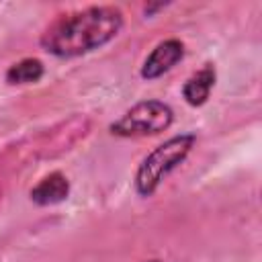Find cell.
<instances>
[{"label":"cell","instance_id":"7","mask_svg":"<svg viewBox=\"0 0 262 262\" xmlns=\"http://www.w3.org/2000/svg\"><path fill=\"white\" fill-rule=\"evenodd\" d=\"M45 74V66L41 59L37 57H25L16 63H12L8 70H6V82L8 84H35L43 78Z\"/></svg>","mask_w":262,"mask_h":262},{"label":"cell","instance_id":"3","mask_svg":"<svg viewBox=\"0 0 262 262\" xmlns=\"http://www.w3.org/2000/svg\"><path fill=\"white\" fill-rule=\"evenodd\" d=\"M174 121V111L162 100H141L125 111L115 123L111 133L119 137H145L166 131Z\"/></svg>","mask_w":262,"mask_h":262},{"label":"cell","instance_id":"5","mask_svg":"<svg viewBox=\"0 0 262 262\" xmlns=\"http://www.w3.org/2000/svg\"><path fill=\"white\" fill-rule=\"evenodd\" d=\"M29 194H31V201L35 205H41V207L63 203L70 194V180L61 172H51V174L43 176L31 188Z\"/></svg>","mask_w":262,"mask_h":262},{"label":"cell","instance_id":"8","mask_svg":"<svg viewBox=\"0 0 262 262\" xmlns=\"http://www.w3.org/2000/svg\"><path fill=\"white\" fill-rule=\"evenodd\" d=\"M145 262H162V260H158V258H151V260H145Z\"/></svg>","mask_w":262,"mask_h":262},{"label":"cell","instance_id":"6","mask_svg":"<svg viewBox=\"0 0 262 262\" xmlns=\"http://www.w3.org/2000/svg\"><path fill=\"white\" fill-rule=\"evenodd\" d=\"M217 74L211 63H205L199 72H194L182 86V96L190 106H201L209 100V94L215 86Z\"/></svg>","mask_w":262,"mask_h":262},{"label":"cell","instance_id":"2","mask_svg":"<svg viewBox=\"0 0 262 262\" xmlns=\"http://www.w3.org/2000/svg\"><path fill=\"white\" fill-rule=\"evenodd\" d=\"M194 143H196L194 133H180V135L170 137L156 149H151L141 160L135 172V190L141 196H151L162 184V180L186 160Z\"/></svg>","mask_w":262,"mask_h":262},{"label":"cell","instance_id":"4","mask_svg":"<svg viewBox=\"0 0 262 262\" xmlns=\"http://www.w3.org/2000/svg\"><path fill=\"white\" fill-rule=\"evenodd\" d=\"M182 57H184V43L180 39H166L158 43L151 49V53L145 57L141 66V78L156 80L166 72H170Z\"/></svg>","mask_w":262,"mask_h":262},{"label":"cell","instance_id":"1","mask_svg":"<svg viewBox=\"0 0 262 262\" xmlns=\"http://www.w3.org/2000/svg\"><path fill=\"white\" fill-rule=\"evenodd\" d=\"M123 23L117 6H88L49 25L41 35V47L55 57H78L113 41Z\"/></svg>","mask_w":262,"mask_h":262}]
</instances>
